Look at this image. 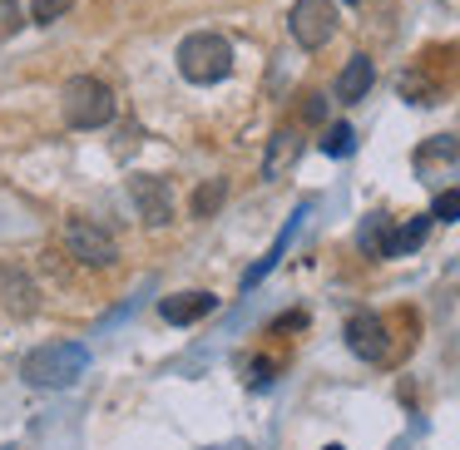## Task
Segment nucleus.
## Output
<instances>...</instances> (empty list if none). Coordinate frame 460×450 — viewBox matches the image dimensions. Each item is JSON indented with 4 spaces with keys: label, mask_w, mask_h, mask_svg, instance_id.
Returning <instances> with one entry per match:
<instances>
[{
    "label": "nucleus",
    "mask_w": 460,
    "mask_h": 450,
    "mask_svg": "<svg viewBox=\"0 0 460 450\" xmlns=\"http://www.w3.org/2000/svg\"><path fill=\"white\" fill-rule=\"evenodd\" d=\"M302 119H312V124L327 119V104H322V94H307V104H302Z\"/></svg>",
    "instance_id": "nucleus-18"
},
{
    "label": "nucleus",
    "mask_w": 460,
    "mask_h": 450,
    "mask_svg": "<svg viewBox=\"0 0 460 450\" xmlns=\"http://www.w3.org/2000/svg\"><path fill=\"white\" fill-rule=\"evenodd\" d=\"M430 218L436 223H460V189H446L436 199V208H430Z\"/></svg>",
    "instance_id": "nucleus-16"
},
{
    "label": "nucleus",
    "mask_w": 460,
    "mask_h": 450,
    "mask_svg": "<svg viewBox=\"0 0 460 450\" xmlns=\"http://www.w3.org/2000/svg\"><path fill=\"white\" fill-rule=\"evenodd\" d=\"M65 248H70L84 268H110V262L119 258L114 238L100 228V223H90V218H70V223H65Z\"/></svg>",
    "instance_id": "nucleus-5"
},
{
    "label": "nucleus",
    "mask_w": 460,
    "mask_h": 450,
    "mask_svg": "<svg viewBox=\"0 0 460 450\" xmlns=\"http://www.w3.org/2000/svg\"><path fill=\"white\" fill-rule=\"evenodd\" d=\"M371 84H376V65H371L367 55H351L347 70L337 75V100L341 104H357V100H367V94H371Z\"/></svg>",
    "instance_id": "nucleus-10"
},
{
    "label": "nucleus",
    "mask_w": 460,
    "mask_h": 450,
    "mask_svg": "<svg viewBox=\"0 0 460 450\" xmlns=\"http://www.w3.org/2000/svg\"><path fill=\"white\" fill-rule=\"evenodd\" d=\"M179 75L189 84H223L233 75V45L213 31H199L179 45Z\"/></svg>",
    "instance_id": "nucleus-2"
},
{
    "label": "nucleus",
    "mask_w": 460,
    "mask_h": 450,
    "mask_svg": "<svg viewBox=\"0 0 460 450\" xmlns=\"http://www.w3.org/2000/svg\"><path fill=\"white\" fill-rule=\"evenodd\" d=\"M84 371H90V347H80V341H45L21 361V376L40 391H65Z\"/></svg>",
    "instance_id": "nucleus-1"
},
{
    "label": "nucleus",
    "mask_w": 460,
    "mask_h": 450,
    "mask_svg": "<svg viewBox=\"0 0 460 450\" xmlns=\"http://www.w3.org/2000/svg\"><path fill=\"white\" fill-rule=\"evenodd\" d=\"M327 450H341V446H327Z\"/></svg>",
    "instance_id": "nucleus-20"
},
{
    "label": "nucleus",
    "mask_w": 460,
    "mask_h": 450,
    "mask_svg": "<svg viewBox=\"0 0 460 450\" xmlns=\"http://www.w3.org/2000/svg\"><path fill=\"white\" fill-rule=\"evenodd\" d=\"M302 218H307V203H302V208H297V213H292V218H288V223H282V233H278V243H272V248H268V252H262V258H258V262H252V268H248V272H243V292H248V287H258V282H262V278H268V272H272V268H278V262H282V252H288V243H292V238H297V228H302Z\"/></svg>",
    "instance_id": "nucleus-9"
},
{
    "label": "nucleus",
    "mask_w": 460,
    "mask_h": 450,
    "mask_svg": "<svg viewBox=\"0 0 460 450\" xmlns=\"http://www.w3.org/2000/svg\"><path fill=\"white\" fill-rule=\"evenodd\" d=\"M351 149H357V129H351V124H332L327 139H322V154H332V159H347Z\"/></svg>",
    "instance_id": "nucleus-14"
},
{
    "label": "nucleus",
    "mask_w": 460,
    "mask_h": 450,
    "mask_svg": "<svg viewBox=\"0 0 460 450\" xmlns=\"http://www.w3.org/2000/svg\"><path fill=\"white\" fill-rule=\"evenodd\" d=\"M347 5H357V0H347Z\"/></svg>",
    "instance_id": "nucleus-21"
},
{
    "label": "nucleus",
    "mask_w": 460,
    "mask_h": 450,
    "mask_svg": "<svg viewBox=\"0 0 460 450\" xmlns=\"http://www.w3.org/2000/svg\"><path fill=\"white\" fill-rule=\"evenodd\" d=\"M297 154H302V139H297V129H278L272 134V144H268V154H262V179H282V173L297 163Z\"/></svg>",
    "instance_id": "nucleus-11"
},
{
    "label": "nucleus",
    "mask_w": 460,
    "mask_h": 450,
    "mask_svg": "<svg viewBox=\"0 0 460 450\" xmlns=\"http://www.w3.org/2000/svg\"><path fill=\"white\" fill-rule=\"evenodd\" d=\"M252 381H258V386H268V381H272V361H252Z\"/></svg>",
    "instance_id": "nucleus-19"
},
{
    "label": "nucleus",
    "mask_w": 460,
    "mask_h": 450,
    "mask_svg": "<svg viewBox=\"0 0 460 450\" xmlns=\"http://www.w3.org/2000/svg\"><path fill=\"white\" fill-rule=\"evenodd\" d=\"M292 40L302 50H322V45L337 35V11H332V0H292Z\"/></svg>",
    "instance_id": "nucleus-4"
},
{
    "label": "nucleus",
    "mask_w": 460,
    "mask_h": 450,
    "mask_svg": "<svg viewBox=\"0 0 460 450\" xmlns=\"http://www.w3.org/2000/svg\"><path fill=\"white\" fill-rule=\"evenodd\" d=\"M129 199H134V208H139V218L149 223V228H169L173 223V193L164 179H149V173L129 179Z\"/></svg>",
    "instance_id": "nucleus-7"
},
{
    "label": "nucleus",
    "mask_w": 460,
    "mask_h": 450,
    "mask_svg": "<svg viewBox=\"0 0 460 450\" xmlns=\"http://www.w3.org/2000/svg\"><path fill=\"white\" fill-rule=\"evenodd\" d=\"M223 179H208L203 183L199 193H193V218H213V213H218V203H223Z\"/></svg>",
    "instance_id": "nucleus-15"
},
{
    "label": "nucleus",
    "mask_w": 460,
    "mask_h": 450,
    "mask_svg": "<svg viewBox=\"0 0 460 450\" xmlns=\"http://www.w3.org/2000/svg\"><path fill=\"white\" fill-rule=\"evenodd\" d=\"M208 312H218V297H213V292H173V297L159 302V317L169 322V327H193V322H203Z\"/></svg>",
    "instance_id": "nucleus-8"
},
{
    "label": "nucleus",
    "mask_w": 460,
    "mask_h": 450,
    "mask_svg": "<svg viewBox=\"0 0 460 450\" xmlns=\"http://www.w3.org/2000/svg\"><path fill=\"white\" fill-rule=\"evenodd\" d=\"M114 110H119L114 90L104 80H94V75H75L65 84V124L70 129H104L114 119Z\"/></svg>",
    "instance_id": "nucleus-3"
},
{
    "label": "nucleus",
    "mask_w": 460,
    "mask_h": 450,
    "mask_svg": "<svg viewBox=\"0 0 460 450\" xmlns=\"http://www.w3.org/2000/svg\"><path fill=\"white\" fill-rule=\"evenodd\" d=\"M357 248L367 252V258H386V248H391V218L386 213H367V223H361V233H357Z\"/></svg>",
    "instance_id": "nucleus-12"
},
{
    "label": "nucleus",
    "mask_w": 460,
    "mask_h": 450,
    "mask_svg": "<svg viewBox=\"0 0 460 450\" xmlns=\"http://www.w3.org/2000/svg\"><path fill=\"white\" fill-rule=\"evenodd\" d=\"M347 347H351V357H361V361H386L391 357V337H386V322L376 317V312H351L347 317Z\"/></svg>",
    "instance_id": "nucleus-6"
},
{
    "label": "nucleus",
    "mask_w": 460,
    "mask_h": 450,
    "mask_svg": "<svg viewBox=\"0 0 460 450\" xmlns=\"http://www.w3.org/2000/svg\"><path fill=\"white\" fill-rule=\"evenodd\" d=\"M430 223H436V218L426 213V218H411L406 228H396V233H391V248H386V258H406V252H416L420 243H426Z\"/></svg>",
    "instance_id": "nucleus-13"
},
{
    "label": "nucleus",
    "mask_w": 460,
    "mask_h": 450,
    "mask_svg": "<svg viewBox=\"0 0 460 450\" xmlns=\"http://www.w3.org/2000/svg\"><path fill=\"white\" fill-rule=\"evenodd\" d=\"M65 11H70V0H31V21H35V25L60 21Z\"/></svg>",
    "instance_id": "nucleus-17"
}]
</instances>
